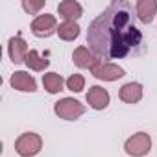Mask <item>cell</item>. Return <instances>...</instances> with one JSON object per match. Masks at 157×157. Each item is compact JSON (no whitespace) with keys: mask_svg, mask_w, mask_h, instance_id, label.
Listing matches in <instances>:
<instances>
[{"mask_svg":"<svg viewBox=\"0 0 157 157\" xmlns=\"http://www.w3.org/2000/svg\"><path fill=\"white\" fill-rule=\"evenodd\" d=\"M87 44L104 59H120L131 50L135 52L142 44V33L133 22L131 4L111 2L89 26Z\"/></svg>","mask_w":157,"mask_h":157,"instance_id":"1","label":"cell"},{"mask_svg":"<svg viewBox=\"0 0 157 157\" xmlns=\"http://www.w3.org/2000/svg\"><path fill=\"white\" fill-rule=\"evenodd\" d=\"M41 150H43V137L39 133L26 131V133L19 135V139L15 140V151L21 157H33Z\"/></svg>","mask_w":157,"mask_h":157,"instance_id":"2","label":"cell"},{"mask_svg":"<svg viewBox=\"0 0 157 157\" xmlns=\"http://www.w3.org/2000/svg\"><path fill=\"white\" fill-rule=\"evenodd\" d=\"M150 150H151V137L146 131H137L124 142V151L129 157H144L150 153Z\"/></svg>","mask_w":157,"mask_h":157,"instance_id":"3","label":"cell"},{"mask_svg":"<svg viewBox=\"0 0 157 157\" xmlns=\"http://www.w3.org/2000/svg\"><path fill=\"white\" fill-rule=\"evenodd\" d=\"M54 113L63 120H78L85 115V105L74 98H61L54 104Z\"/></svg>","mask_w":157,"mask_h":157,"instance_id":"4","label":"cell"},{"mask_svg":"<svg viewBox=\"0 0 157 157\" xmlns=\"http://www.w3.org/2000/svg\"><path fill=\"white\" fill-rule=\"evenodd\" d=\"M57 28H59L57 19H56L54 15H50V13H41V15H37V17L32 21V26H30L32 33H33L35 37H41V39L57 33Z\"/></svg>","mask_w":157,"mask_h":157,"instance_id":"5","label":"cell"},{"mask_svg":"<svg viewBox=\"0 0 157 157\" xmlns=\"http://www.w3.org/2000/svg\"><path fill=\"white\" fill-rule=\"evenodd\" d=\"M91 72H93V76L96 80H102V82H117V80H120V78L126 76L122 67H118L117 63H109V61H102Z\"/></svg>","mask_w":157,"mask_h":157,"instance_id":"6","label":"cell"},{"mask_svg":"<svg viewBox=\"0 0 157 157\" xmlns=\"http://www.w3.org/2000/svg\"><path fill=\"white\" fill-rule=\"evenodd\" d=\"M72 61L76 67H80V68H89L93 70L94 67H98L102 63V59L87 46H78L74 52H72Z\"/></svg>","mask_w":157,"mask_h":157,"instance_id":"7","label":"cell"},{"mask_svg":"<svg viewBox=\"0 0 157 157\" xmlns=\"http://www.w3.org/2000/svg\"><path fill=\"white\" fill-rule=\"evenodd\" d=\"M10 85L15 91H21V93H35L37 91L35 78L26 70H15L10 78Z\"/></svg>","mask_w":157,"mask_h":157,"instance_id":"8","label":"cell"},{"mask_svg":"<svg viewBox=\"0 0 157 157\" xmlns=\"http://www.w3.org/2000/svg\"><path fill=\"white\" fill-rule=\"evenodd\" d=\"M85 100H87L89 107H93L94 111H102L109 105L111 96H109L107 89H104L100 85H93V87H89V91L85 94Z\"/></svg>","mask_w":157,"mask_h":157,"instance_id":"9","label":"cell"},{"mask_svg":"<svg viewBox=\"0 0 157 157\" xmlns=\"http://www.w3.org/2000/svg\"><path fill=\"white\" fill-rule=\"evenodd\" d=\"M8 54H10V59L15 63V65H21L26 61L28 54H30V48H28V43L21 37V35H15L8 41Z\"/></svg>","mask_w":157,"mask_h":157,"instance_id":"10","label":"cell"},{"mask_svg":"<svg viewBox=\"0 0 157 157\" xmlns=\"http://www.w3.org/2000/svg\"><path fill=\"white\" fill-rule=\"evenodd\" d=\"M57 13L61 19H65V22H76L83 15V8L76 0H63L57 4Z\"/></svg>","mask_w":157,"mask_h":157,"instance_id":"11","label":"cell"},{"mask_svg":"<svg viewBox=\"0 0 157 157\" xmlns=\"http://www.w3.org/2000/svg\"><path fill=\"white\" fill-rule=\"evenodd\" d=\"M142 94H144V89L139 82H129L126 85L120 87L118 91V98L124 102V104H139L142 100Z\"/></svg>","mask_w":157,"mask_h":157,"instance_id":"12","label":"cell"},{"mask_svg":"<svg viewBox=\"0 0 157 157\" xmlns=\"http://www.w3.org/2000/svg\"><path fill=\"white\" fill-rule=\"evenodd\" d=\"M135 13L142 24H150L157 15V0H137Z\"/></svg>","mask_w":157,"mask_h":157,"instance_id":"13","label":"cell"},{"mask_svg":"<svg viewBox=\"0 0 157 157\" xmlns=\"http://www.w3.org/2000/svg\"><path fill=\"white\" fill-rule=\"evenodd\" d=\"M65 83H67V82L63 80L61 74H57V72H46V74H43V87H44V91L50 93V94L61 93L63 87H65Z\"/></svg>","mask_w":157,"mask_h":157,"instance_id":"14","label":"cell"},{"mask_svg":"<svg viewBox=\"0 0 157 157\" xmlns=\"http://www.w3.org/2000/svg\"><path fill=\"white\" fill-rule=\"evenodd\" d=\"M24 65H26L30 70H35V72H43V70H46V68H48L50 61H48L46 57H43V56H41L37 50H30V54H28V57H26Z\"/></svg>","mask_w":157,"mask_h":157,"instance_id":"15","label":"cell"},{"mask_svg":"<svg viewBox=\"0 0 157 157\" xmlns=\"http://www.w3.org/2000/svg\"><path fill=\"white\" fill-rule=\"evenodd\" d=\"M57 35L63 41H74L80 35V26L76 22H61L59 28H57Z\"/></svg>","mask_w":157,"mask_h":157,"instance_id":"16","label":"cell"},{"mask_svg":"<svg viewBox=\"0 0 157 157\" xmlns=\"http://www.w3.org/2000/svg\"><path fill=\"white\" fill-rule=\"evenodd\" d=\"M67 89L72 91V93H82L85 89V78L82 74H72L67 78Z\"/></svg>","mask_w":157,"mask_h":157,"instance_id":"17","label":"cell"},{"mask_svg":"<svg viewBox=\"0 0 157 157\" xmlns=\"http://www.w3.org/2000/svg\"><path fill=\"white\" fill-rule=\"evenodd\" d=\"M44 0H22V10L28 15H41L39 11L44 8Z\"/></svg>","mask_w":157,"mask_h":157,"instance_id":"18","label":"cell"}]
</instances>
